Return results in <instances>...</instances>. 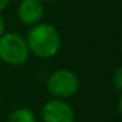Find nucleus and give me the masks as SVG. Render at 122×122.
<instances>
[{"label": "nucleus", "instance_id": "obj_11", "mask_svg": "<svg viewBox=\"0 0 122 122\" xmlns=\"http://www.w3.org/2000/svg\"><path fill=\"white\" fill-rule=\"evenodd\" d=\"M42 3H54V1H56V0H41Z\"/></svg>", "mask_w": 122, "mask_h": 122}, {"label": "nucleus", "instance_id": "obj_9", "mask_svg": "<svg viewBox=\"0 0 122 122\" xmlns=\"http://www.w3.org/2000/svg\"><path fill=\"white\" fill-rule=\"evenodd\" d=\"M8 4H9V0H0V13L8 7Z\"/></svg>", "mask_w": 122, "mask_h": 122}, {"label": "nucleus", "instance_id": "obj_6", "mask_svg": "<svg viewBox=\"0 0 122 122\" xmlns=\"http://www.w3.org/2000/svg\"><path fill=\"white\" fill-rule=\"evenodd\" d=\"M7 122H37V116L30 108H17L8 116Z\"/></svg>", "mask_w": 122, "mask_h": 122}, {"label": "nucleus", "instance_id": "obj_10", "mask_svg": "<svg viewBox=\"0 0 122 122\" xmlns=\"http://www.w3.org/2000/svg\"><path fill=\"white\" fill-rule=\"evenodd\" d=\"M121 105H122V98L118 97V101H117V110H118V113H121V112H122Z\"/></svg>", "mask_w": 122, "mask_h": 122}, {"label": "nucleus", "instance_id": "obj_3", "mask_svg": "<svg viewBox=\"0 0 122 122\" xmlns=\"http://www.w3.org/2000/svg\"><path fill=\"white\" fill-rule=\"evenodd\" d=\"M46 89L53 98L67 100L80 89V79L72 70L59 68L53 71L46 80Z\"/></svg>", "mask_w": 122, "mask_h": 122}, {"label": "nucleus", "instance_id": "obj_5", "mask_svg": "<svg viewBox=\"0 0 122 122\" xmlns=\"http://www.w3.org/2000/svg\"><path fill=\"white\" fill-rule=\"evenodd\" d=\"M45 13V7L41 0H21L17 7V17L26 26L41 22Z\"/></svg>", "mask_w": 122, "mask_h": 122}, {"label": "nucleus", "instance_id": "obj_4", "mask_svg": "<svg viewBox=\"0 0 122 122\" xmlns=\"http://www.w3.org/2000/svg\"><path fill=\"white\" fill-rule=\"evenodd\" d=\"M42 122H75V110L70 102L61 98H51L41 108Z\"/></svg>", "mask_w": 122, "mask_h": 122}, {"label": "nucleus", "instance_id": "obj_8", "mask_svg": "<svg viewBox=\"0 0 122 122\" xmlns=\"http://www.w3.org/2000/svg\"><path fill=\"white\" fill-rule=\"evenodd\" d=\"M5 32V20H4L3 15L0 13V36Z\"/></svg>", "mask_w": 122, "mask_h": 122}, {"label": "nucleus", "instance_id": "obj_2", "mask_svg": "<svg viewBox=\"0 0 122 122\" xmlns=\"http://www.w3.org/2000/svg\"><path fill=\"white\" fill-rule=\"evenodd\" d=\"M28 43L22 36L4 32L0 36V61L8 66H22L29 59Z\"/></svg>", "mask_w": 122, "mask_h": 122}, {"label": "nucleus", "instance_id": "obj_7", "mask_svg": "<svg viewBox=\"0 0 122 122\" xmlns=\"http://www.w3.org/2000/svg\"><path fill=\"white\" fill-rule=\"evenodd\" d=\"M112 84H113L114 89L118 93H121L122 91V68L121 67H117L114 70L113 75H112Z\"/></svg>", "mask_w": 122, "mask_h": 122}, {"label": "nucleus", "instance_id": "obj_1", "mask_svg": "<svg viewBox=\"0 0 122 122\" xmlns=\"http://www.w3.org/2000/svg\"><path fill=\"white\" fill-rule=\"evenodd\" d=\"M25 40L29 53L40 59H50L55 56L62 46L59 30L49 22H38L33 25Z\"/></svg>", "mask_w": 122, "mask_h": 122}]
</instances>
